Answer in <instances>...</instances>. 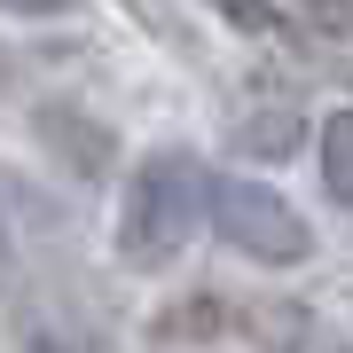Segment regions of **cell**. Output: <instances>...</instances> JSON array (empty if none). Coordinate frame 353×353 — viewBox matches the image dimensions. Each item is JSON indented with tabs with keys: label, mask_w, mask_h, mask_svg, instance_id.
I'll use <instances>...</instances> for the list:
<instances>
[{
	"label": "cell",
	"mask_w": 353,
	"mask_h": 353,
	"mask_svg": "<svg viewBox=\"0 0 353 353\" xmlns=\"http://www.w3.org/2000/svg\"><path fill=\"white\" fill-rule=\"evenodd\" d=\"M204 212H212V181H204V165L181 157V150H157V157L134 173L126 212H118V252H126V267L181 259V243L196 236Z\"/></svg>",
	"instance_id": "cell-1"
},
{
	"label": "cell",
	"mask_w": 353,
	"mask_h": 353,
	"mask_svg": "<svg viewBox=\"0 0 353 353\" xmlns=\"http://www.w3.org/2000/svg\"><path fill=\"white\" fill-rule=\"evenodd\" d=\"M212 228L259 267H299L314 252V228L290 212L275 189H259V181H212Z\"/></svg>",
	"instance_id": "cell-2"
},
{
	"label": "cell",
	"mask_w": 353,
	"mask_h": 353,
	"mask_svg": "<svg viewBox=\"0 0 353 353\" xmlns=\"http://www.w3.org/2000/svg\"><path fill=\"white\" fill-rule=\"evenodd\" d=\"M322 181H330L338 204H353V110H338L322 126Z\"/></svg>",
	"instance_id": "cell-3"
},
{
	"label": "cell",
	"mask_w": 353,
	"mask_h": 353,
	"mask_svg": "<svg viewBox=\"0 0 353 353\" xmlns=\"http://www.w3.org/2000/svg\"><path fill=\"white\" fill-rule=\"evenodd\" d=\"M39 134H48L55 150H71L79 165H87V173H94L102 157H110V141H94V126H87V118H71V110H39Z\"/></svg>",
	"instance_id": "cell-4"
},
{
	"label": "cell",
	"mask_w": 353,
	"mask_h": 353,
	"mask_svg": "<svg viewBox=\"0 0 353 353\" xmlns=\"http://www.w3.org/2000/svg\"><path fill=\"white\" fill-rule=\"evenodd\" d=\"M236 141L252 157H290V150H299V118H290V110H259V118H243Z\"/></svg>",
	"instance_id": "cell-5"
},
{
	"label": "cell",
	"mask_w": 353,
	"mask_h": 353,
	"mask_svg": "<svg viewBox=\"0 0 353 353\" xmlns=\"http://www.w3.org/2000/svg\"><path fill=\"white\" fill-rule=\"evenodd\" d=\"M157 330H165V338H212V330H220V306H212V299H196V306H173V314H165Z\"/></svg>",
	"instance_id": "cell-6"
},
{
	"label": "cell",
	"mask_w": 353,
	"mask_h": 353,
	"mask_svg": "<svg viewBox=\"0 0 353 353\" xmlns=\"http://www.w3.org/2000/svg\"><path fill=\"white\" fill-rule=\"evenodd\" d=\"M0 8H16V16H48V8H71V0H0Z\"/></svg>",
	"instance_id": "cell-7"
},
{
	"label": "cell",
	"mask_w": 353,
	"mask_h": 353,
	"mask_svg": "<svg viewBox=\"0 0 353 353\" xmlns=\"http://www.w3.org/2000/svg\"><path fill=\"white\" fill-rule=\"evenodd\" d=\"M32 353H71V345L63 338H32Z\"/></svg>",
	"instance_id": "cell-8"
},
{
	"label": "cell",
	"mask_w": 353,
	"mask_h": 353,
	"mask_svg": "<svg viewBox=\"0 0 353 353\" xmlns=\"http://www.w3.org/2000/svg\"><path fill=\"white\" fill-rule=\"evenodd\" d=\"M0 259H8V228H0Z\"/></svg>",
	"instance_id": "cell-9"
},
{
	"label": "cell",
	"mask_w": 353,
	"mask_h": 353,
	"mask_svg": "<svg viewBox=\"0 0 353 353\" xmlns=\"http://www.w3.org/2000/svg\"><path fill=\"white\" fill-rule=\"evenodd\" d=\"M220 8H236V0H220Z\"/></svg>",
	"instance_id": "cell-10"
}]
</instances>
